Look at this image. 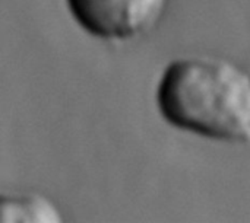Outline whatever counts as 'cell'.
<instances>
[{
	"label": "cell",
	"instance_id": "6da1fadb",
	"mask_svg": "<svg viewBox=\"0 0 250 223\" xmlns=\"http://www.w3.org/2000/svg\"><path fill=\"white\" fill-rule=\"evenodd\" d=\"M157 105L173 127L218 142L250 143V76L209 57L171 61L157 88Z\"/></svg>",
	"mask_w": 250,
	"mask_h": 223
},
{
	"label": "cell",
	"instance_id": "7a4b0ae2",
	"mask_svg": "<svg viewBox=\"0 0 250 223\" xmlns=\"http://www.w3.org/2000/svg\"><path fill=\"white\" fill-rule=\"evenodd\" d=\"M76 23L105 41H129L151 31L167 0H66Z\"/></svg>",
	"mask_w": 250,
	"mask_h": 223
},
{
	"label": "cell",
	"instance_id": "3957f363",
	"mask_svg": "<svg viewBox=\"0 0 250 223\" xmlns=\"http://www.w3.org/2000/svg\"><path fill=\"white\" fill-rule=\"evenodd\" d=\"M0 207L3 223H59L63 221L60 210L40 194L3 196Z\"/></svg>",
	"mask_w": 250,
	"mask_h": 223
}]
</instances>
